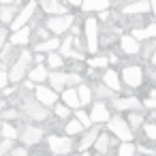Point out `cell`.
Masks as SVG:
<instances>
[{
	"instance_id": "cell-1",
	"label": "cell",
	"mask_w": 156,
	"mask_h": 156,
	"mask_svg": "<svg viewBox=\"0 0 156 156\" xmlns=\"http://www.w3.org/2000/svg\"><path fill=\"white\" fill-rule=\"evenodd\" d=\"M30 64H32V54H30V51H22V54H20V58L11 64L9 79H11L13 83L22 81V79H24V75L32 71V69H30Z\"/></svg>"
},
{
	"instance_id": "cell-2",
	"label": "cell",
	"mask_w": 156,
	"mask_h": 156,
	"mask_svg": "<svg viewBox=\"0 0 156 156\" xmlns=\"http://www.w3.org/2000/svg\"><path fill=\"white\" fill-rule=\"evenodd\" d=\"M109 130H111L115 137H120L122 143H133V130H130L128 122L122 120L120 115H115V118L109 120Z\"/></svg>"
},
{
	"instance_id": "cell-3",
	"label": "cell",
	"mask_w": 156,
	"mask_h": 156,
	"mask_svg": "<svg viewBox=\"0 0 156 156\" xmlns=\"http://www.w3.org/2000/svg\"><path fill=\"white\" fill-rule=\"evenodd\" d=\"M83 30H86L88 51H90V54H96V51H98V22H96L94 17H88L86 24H83Z\"/></svg>"
},
{
	"instance_id": "cell-4",
	"label": "cell",
	"mask_w": 156,
	"mask_h": 156,
	"mask_svg": "<svg viewBox=\"0 0 156 156\" xmlns=\"http://www.w3.org/2000/svg\"><path fill=\"white\" fill-rule=\"evenodd\" d=\"M24 113H26L30 120H47L49 109H47L45 105H41L37 98H26V101H24Z\"/></svg>"
},
{
	"instance_id": "cell-5",
	"label": "cell",
	"mask_w": 156,
	"mask_h": 156,
	"mask_svg": "<svg viewBox=\"0 0 156 156\" xmlns=\"http://www.w3.org/2000/svg\"><path fill=\"white\" fill-rule=\"evenodd\" d=\"M47 143H49V150H51V154H54V156L71 154V152H73V141H71V137L49 135V137H47Z\"/></svg>"
},
{
	"instance_id": "cell-6",
	"label": "cell",
	"mask_w": 156,
	"mask_h": 156,
	"mask_svg": "<svg viewBox=\"0 0 156 156\" xmlns=\"http://www.w3.org/2000/svg\"><path fill=\"white\" fill-rule=\"evenodd\" d=\"M73 26V15H62V17H49L47 20V30L54 34H64Z\"/></svg>"
},
{
	"instance_id": "cell-7",
	"label": "cell",
	"mask_w": 156,
	"mask_h": 156,
	"mask_svg": "<svg viewBox=\"0 0 156 156\" xmlns=\"http://www.w3.org/2000/svg\"><path fill=\"white\" fill-rule=\"evenodd\" d=\"M122 79H124V83L128 88H139L141 81H143V71L139 66H135V64H128L122 71Z\"/></svg>"
},
{
	"instance_id": "cell-8",
	"label": "cell",
	"mask_w": 156,
	"mask_h": 156,
	"mask_svg": "<svg viewBox=\"0 0 156 156\" xmlns=\"http://www.w3.org/2000/svg\"><path fill=\"white\" fill-rule=\"evenodd\" d=\"M34 96H37V101H39L41 105H45V107H56V105H58V92H54V90L47 88V86H37V88H34Z\"/></svg>"
},
{
	"instance_id": "cell-9",
	"label": "cell",
	"mask_w": 156,
	"mask_h": 156,
	"mask_svg": "<svg viewBox=\"0 0 156 156\" xmlns=\"http://www.w3.org/2000/svg\"><path fill=\"white\" fill-rule=\"evenodd\" d=\"M34 9H37V5H34V2H28V5H24V9L20 11V15H17V17H15V22L11 24V30H13V32H17V30L26 28L28 20L34 15Z\"/></svg>"
},
{
	"instance_id": "cell-10",
	"label": "cell",
	"mask_w": 156,
	"mask_h": 156,
	"mask_svg": "<svg viewBox=\"0 0 156 156\" xmlns=\"http://www.w3.org/2000/svg\"><path fill=\"white\" fill-rule=\"evenodd\" d=\"M20 9H24V7H20V2L0 5V22H2V24H13V22H15V17L20 15V13H17Z\"/></svg>"
},
{
	"instance_id": "cell-11",
	"label": "cell",
	"mask_w": 156,
	"mask_h": 156,
	"mask_svg": "<svg viewBox=\"0 0 156 156\" xmlns=\"http://www.w3.org/2000/svg\"><path fill=\"white\" fill-rule=\"evenodd\" d=\"M113 107L118 111H130V113H135L137 109L143 107V103L139 98H135V96H126V98H115L113 101Z\"/></svg>"
},
{
	"instance_id": "cell-12",
	"label": "cell",
	"mask_w": 156,
	"mask_h": 156,
	"mask_svg": "<svg viewBox=\"0 0 156 156\" xmlns=\"http://www.w3.org/2000/svg\"><path fill=\"white\" fill-rule=\"evenodd\" d=\"M41 9H43L49 17H62V15H69L66 5H60V2H56V0H45V2H41Z\"/></svg>"
},
{
	"instance_id": "cell-13",
	"label": "cell",
	"mask_w": 156,
	"mask_h": 156,
	"mask_svg": "<svg viewBox=\"0 0 156 156\" xmlns=\"http://www.w3.org/2000/svg\"><path fill=\"white\" fill-rule=\"evenodd\" d=\"M26 145H37V143H41V139H43V130L41 128H37V126H26L24 130H22V137H20Z\"/></svg>"
},
{
	"instance_id": "cell-14",
	"label": "cell",
	"mask_w": 156,
	"mask_h": 156,
	"mask_svg": "<svg viewBox=\"0 0 156 156\" xmlns=\"http://www.w3.org/2000/svg\"><path fill=\"white\" fill-rule=\"evenodd\" d=\"M90 118H92V124H101V122H107V124H109V120H111L109 109H107V105H105V103H94Z\"/></svg>"
},
{
	"instance_id": "cell-15",
	"label": "cell",
	"mask_w": 156,
	"mask_h": 156,
	"mask_svg": "<svg viewBox=\"0 0 156 156\" xmlns=\"http://www.w3.org/2000/svg\"><path fill=\"white\" fill-rule=\"evenodd\" d=\"M66 75L69 73H62V71H51L49 73V86H51L54 92H60V90L64 92V88L69 86L66 83Z\"/></svg>"
},
{
	"instance_id": "cell-16",
	"label": "cell",
	"mask_w": 156,
	"mask_h": 156,
	"mask_svg": "<svg viewBox=\"0 0 156 156\" xmlns=\"http://www.w3.org/2000/svg\"><path fill=\"white\" fill-rule=\"evenodd\" d=\"M120 45H122V51H124V54H128V56H135V54H139V51H141L139 41H135V39H133V34H124V37L120 39Z\"/></svg>"
},
{
	"instance_id": "cell-17",
	"label": "cell",
	"mask_w": 156,
	"mask_h": 156,
	"mask_svg": "<svg viewBox=\"0 0 156 156\" xmlns=\"http://www.w3.org/2000/svg\"><path fill=\"white\" fill-rule=\"evenodd\" d=\"M62 101H64V105L69 107V109H79L81 107V101H79V94H77V90H73V88H69V90H64L62 92Z\"/></svg>"
},
{
	"instance_id": "cell-18",
	"label": "cell",
	"mask_w": 156,
	"mask_h": 156,
	"mask_svg": "<svg viewBox=\"0 0 156 156\" xmlns=\"http://www.w3.org/2000/svg\"><path fill=\"white\" fill-rule=\"evenodd\" d=\"M101 137V130H98V126H92L86 135H83V139H81V143H79V150L81 152H86L90 145H96V139Z\"/></svg>"
},
{
	"instance_id": "cell-19",
	"label": "cell",
	"mask_w": 156,
	"mask_h": 156,
	"mask_svg": "<svg viewBox=\"0 0 156 156\" xmlns=\"http://www.w3.org/2000/svg\"><path fill=\"white\" fill-rule=\"evenodd\" d=\"M28 77H30V81H34V83H43V81L49 79V71H47V66L37 64V66H32V71L28 73Z\"/></svg>"
},
{
	"instance_id": "cell-20",
	"label": "cell",
	"mask_w": 156,
	"mask_h": 156,
	"mask_svg": "<svg viewBox=\"0 0 156 156\" xmlns=\"http://www.w3.org/2000/svg\"><path fill=\"white\" fill-rule=\"evenodd\" d=\"M109 7H111L109 0H90V2H83V5H81V11H86V13H90V11L103 13V11H107Z\"/></svg>"
},
{
	"instance_id": "cell-21",
	"label": "cell",
	"mask_w": 156,
	"mask_h": 156,
	"mask_svg": "<svg viewBox=\"0 0 156 156\" xmlns=\"http://www.w3.org/2000/svg\"><path fill=\"white\" fill-rule=\"evenodd\" d=\"M103 83L109 88V90H113V92H118L122 86H120V77H118V73L113 71V69H107L105 71V75H103Z\"/></svg>"
},
{
	"instance_id": "cell-22",
	"label": "cell",
	"mask_w": 156,
	"mask_h": 156,
	"mask_svg": "<svg viewBox=\"0 0 156 156\" xmlns=\"http://www.w3.org/2000/svg\"><path fill=\"white\" fill-rule=\"evenodd\" d=\"M152 9V2H133V5H126L124 7V13L126 15H141V13H147Z\"/></svg>"
},
{
	"instance_id": "cell-23",
	"label": "cell",
	"mask_w": 156,
	"mask_h": 156,
	"mask_svg": "<svg viewBox=\"0 0 156 156\" xmlns=\"http://www.w3.org/2000/svg\"><path fill=\"white\" fill-rule=\"evenodd\" d=\"M154 37H156V24H150L147 28H135L133 30L135 41H145V39H154Z\"/></svg>"
},
{
	"instance_id": "cell-24",
	"label": "cell",
	"mask_w": 156,
	"mask_h": 156,
	"mask_svg": "<svg viewBox=\"0 0 156 156\" xmlns=\"http://www.w3.org/2000/svg\"><path fill=\"white\" fill-rule=\"evenodd\" d=\"M30 28L26 26V28H22V30H17V32H13L11 34V45H26L28 41H30Z\"/></svg>"
},
{
	"instance_id": "cell-25",
	"label": "cell",
	"mask_w": 156,
	"mask_h": 156,
	"mask_svg": "<svg viewBox=\"0 0 156 156\" xmlns=\"http://www.w3.org/2000/svg\"><path fill=\"white\" fill-rule=\"evenodd\" d=\"M60 45H62V41H58V39H49V41L39 43L34 49H37V51H45V54H54V51H60Z\"/></svg>"
},
{
	"instance_id": "cell-26",
	"label": "cell",
	"mask_w": 156,
	"mask_h": 156,
	"mask_svg": "<svg viewBox=\"0 0 156 156\" xmlns=\"http://www.w3.org/2000/svg\"><path fill=\"white\" fill-rule=\"evenodd\" d=\"M111 143H113V139H111L107 133H101V137L96 139V145H94V147H96V152H98V154H105V156H107V154H109Z\"/></svg>"
},
{
	"instance_id": "cell-27",
	"label": "cell",
	"mask_w": 156,
	"mask_h": 156,
	"mask_svg": "<svg viewBox=\"0 0 156 156\" xmlns=\"http://www.w3.org/2000/svg\"><path fill=\"white\" fill-rule=\"evenodd\" d=\"M47 66L49 69H62L64 66V60H62V56L58 54V51H54V54H47Z\"/></svg>"
},
{
	"instance_id": "cell-28",
	"label": "cell",
	"mask_w": 156,
	"mask_h": 156,
	"mask_svg": "<svg viewBox=\"0 0 156 156\" xmlns=\"http://www.w3.org/2000/svg\"><path fill=\"white\" fill-rule=\"evenodd\" d=\"M0 135H2L5 139H9V141H13V139H17V128H15L13 124L5 122V124H2V130H0Z\"/></svg>"
},
{
	"instance_id": "cell-29",
	"label": "cell",
	"mask_w": 156,
	"mask_h": 156,
	"mask_svg": "<svg viewBox=\"0 0 156 156\" xmlns=\"http://www.w3.org/2000/svg\"><path fill=\"white\" fill-rule=\"evenodd\" d=\"M73 39H75V37H73V34H69V37L62 41V45H60V51H58L60 56H66V58H71V56H73V49H71V45H73Z\"/></svg>"
},
{
	"instance_id": "cell-30",
	"label": "cell",
	"mask_w": 156,
	"mask_h": 156,
	"mask_svg": "<svg viewBox=\"0 0 156 156\" xmlns=\"http://www.w3.org/2000/svg\"><path fill=\"white\" fill-rule=\"evenodd\" d=\"M77 94H79V101H81V105H88V103L92 101V90H90L86 83H81V86L77 88Z\"/></svg>"
},
{
	"instance_id": "cell-31",
	"label": "cell",
	"mask_w": 156,
	"mask_h": 156,
	"mask_svg": "<svg viewBox=\"0 0 156 156\" xmlns=\"http://www.w3.org/2000/svg\"><path fill=\"white\" fill-rule=\"evenodd\" d=\"M64 130H66V135H79L83 130V126H81L79 120H69L66 126H64Z\"/></svg>"
},
{
	"instance_id": "cell-32",
	"label": "cell",
	"mask_w": 156,
	"mask_h": 156,
	"mask_svg": "<svg viewBox=\"0 0 156 156\" xmlns=\"http://www.w3.org/2000/svg\"><path fill=\"white\" fill-rule=\"evenodd\" d=\"M75 120H79L83 128H92V118H90V115H88L86 111L77 109V111H75Z\"/></svg>"
},
{
	"instance_id": "cell-33",
	"label": "cell",
	"mask_w": 156,
	"mask_h": 156,
	"mask_svg": "<svg viewBox=\"0 0 156 156\" xmlns=\"http://www.w3.org/2000/svg\"><path fill=\"white\" fill-rule=\"evenodd\" d=\"M137 154V147L133 143H122L118 147V156H135Z\"/></svg>"
},
{
	"instance_id": "cell-34",
	"label": "cell",
	"mask_w": 156,
	"mask_h": 156,
	"mask_svg": "<svg viewBox=\"0 0 156 156\" xmlns=\"http://www.w3.org/2000/svg\"><path fill=\"white\" fill-rule=\"evenodd\" d=\"M54 113H56L58 118H62V120H69V115H71V109H69L64 103H58V105L54 107Z\"/></svg>"
},
{
	"instance_id": "cell-35",
	"label": "cell",
	"mask_w": 156,
	"mask_h": 156,
	"mask_svg": "<svg viewBox=\"0 0 156 156\" xmlns=\"http://www.w3.org/2000/svg\"><path fill=\"white\" fill-rule=\"evenodd\" d=\"M126 122H128L130 128H139V126L143 124V115H141V113H128Z\"/></svg>"
},
{
	"instance_id": "cell-36",
	"label": "cell",
	"mask_w": 156,
	"mask_h": 156,
	"mask_svg": "<svg viewBox=\"0 0 156 156\" xmlns=\"http://www.w3.org/2000/svg\"><path fill=\"white\" fill-rule=\"evenodd\" d=\"M96 96H98V98H111V96H113V90H109L105 83H103V86L98 83V86H96Z\"/></svg>"
},
{
	"instance_id": "cell-37",
	"label": "cell",
	"mask_w": 156,
	"mask_h": 156,
	"mask_svg": "<svg viewBox=\"0 0 156 156\" xmlns=\"http://www.w3.org/2000/svg\"><path fill=\"white\" fill-rule=\"evenodd\" d=\"M66 83H69V86H77V88H79L83 81H81V75L73 71V73H69V75H66Z\"/></svg>"
},
{
	"instance_id": "cell-38",
	"label": "cell",
	"mask_w": 156,
	"mask_h": 156,
	"mask_svg": "<svg viewBox=\"0 0 156 156\" xmlns=\"http://www.w3.org/2000/svg\"><path fill=\"white\" fill-rule=\"evenodd\" d=\"M15 147H13V141H9V139H5L2 143H0V156H7V154H11Z\"/></svg>"
},
{
	"instance_id": "cell-39",
	"label": "cell",
	"mask_w": 156,
	"mask_h": 156,
	"mask_svg": "<svg viewBox=\"0 0 156 156\" xmlns=\"http://www.w3.org/2000/svg\"><path fill=\"white\" fill-rule=\"evenodd\" d=\"M143 130H145V137H147V139L156 141V124H145Z\"/></svg>"
},
{
	"instance_id": "cell-40",
	"label": "cell",
	"mask_w": 156,
	"mask_h": 156,
	"mask_svg": "<svg viewBox=\"0 0 156 156\" xmlns=\"http://www.w3.org/2000/svg\"><path fill=\"white\" fill-rule=\"evenodd\" d=\"M13 47H15V45H11V43H7V45L2 47V51H0V54H2V62L11 60V51H13Z\"/></svg>"
},
{
	"instance_id": "cell-41",
	"label": "cell",
	"mask_w": 156,
	"mask_h": 156,
	"mask_svg": "<svg viewBox=\"0 0 156 156\" xmlns=\"http://www.w3.org/2000/svg\"><path fill=\"white\" fill-rule=\"evenodd\" d=\"M143 107L150 109V111H156V98H154V96H147V98L143 101Z\"/></svg>"
},
{
	"instance_id": "cell-42",
	"label": "cell",
	"mask_w": 156,
	"mask_h": 156,
	"mask_svg": "<svg viewBox=\"0 0 156 156\" xmlns=\"http://www.w3.org/2000/svg\"><path fill=\"white\" fill-rule=\"evenodd\" d=\"M7 83H9V73L0 71V90H7Z\"/></svg>"
},
{
	"instance_id": "cell-43",
	"label": "cell",
	"mask_w": 156,
	"mask_h": 156,
	"mask_svg": "<svg viewBox=\"0 0 156 156\" xmlns=\"http://www.w3.org/2000/svg\"><path fill=\"white\" fill-rule=\"evenodd\" d=\"M90 64H92L94 69H98V66H107V58H103V56H101V58H94Z\"/></svg>"
},
{
	"instance_id": "cell-44",
	"label": "cell",
	"mask_w": 156,
	"mask_h": 156,
	"mask_svg": "<svg viewBox=\"0 0 156 156\" xmlns=\"http://www.w3.org/2000/svg\"><path fill=\"white\" fill-rule=\"evenodd\" d=\"M13 156H28V152H26V147H15L13 152H11Z\"/></svg>"
},
{
	"instance_id": "cell-45",
	"label": "cell",
	"mask_w": 156,
	"mask_h": 156,
	"mask_svg": "<svg viewBox=\"0 0 156 156\" xmlns=\"http://www.w3.org/2000/svg\"><path fill=\"white\" fill-rule=\"evenodd\" d=\"M5 41H7V30L0 28V47H5Z\"/></svg>"
},
{
	"instance_id": "cell-46",
	"label": "cell",
	"mask_w": 156,
	"mask_h": 156,
	"mask_svg": "<svg viewBox=\"0 0 156 156\" xmlns=\"http://www.w3.org/2000/svg\"><path fill=\"white\" fill-rule=\"evenodd\" d=\"M15 115H17V111H15V109H9V111H5V113H2V118H5V120H9V118H15Z\"/></svg>"
},
{
	"instance_id": "cell-47",
	"label": "cell",
	"mask_w": 156,
	"mask_h": 156,
	"mask_svg": "<svg viewBox=\"0 0 156 156\" xmlns=\"http://www.w3.org/2000/svg\"><path fill=\"white\" fill-rule=\"evenodd\" d=\"M37 34H39L41 39H45V41H49V32H47V30H43V28H41V30H39Z\"/></svg>"
},
{
	"instance_id": "cell-48",
	"label": "cell",
	"mask_w": 156,
	"mask_h": 156,
	"mask_svg": "<svg viewBox=\"0 0 156 156\" xmlns=\"http://www.w3.org/2000/svg\"><path fill=\"white\" fill-rule=\"evenodd\" d=\"M98 17L105 22V20H109V11H103V13H98Z\"/></svg>"
},
{
	"instance_id": "cell-49",
	"label": "cell",
	"mask_w": 156,
	"mask_h": 156,
	"mask_svg": "<svg viewBox=\"0 0 156 156\" xmlns=\"http://www.w3.org/2000/svg\"><path fill=\"white\" fill-rule=\"evenodd\" d=\"M152 13L156 15V0H152Z\"/></svg>"
},
{
	"instance_id": "cell-50",
	"label": "cell",
	"mask_w": 156,
	"mask_h": 156,
	"mask_svg": "<svg viewBox=\"0 0 156 156\" xmlns=\"http://www.w3.org/2000/svg\"><path fill=\"white\" fill-rule=\"evenodd\" d=\"M152 64H154V66H156V51H154V54H152Z\"/></svg>"
},
{
	"instance_id": "cell-51",
	"label": "cell",
	"mask_w": 156,
	"mask_h": 156,
	"mask_svg": "<svg viewBox=\"0 0 156 156\" xmlns=\"http://www.w3.org/2000/svg\"><path fill=\"white\" fill-rule=\"evenodd\" d=\"M5 107V98H0V109H2Z\"/></svg>"
},
{
	"instance_id": "cell-52",
	"label": "cell",
	"mask_w": 156,
	"mask_h": 156,
	"mask_svg": "<svg viewBox=\"0 0 156 156\" xmlns=\"http://www.w3.org/2000/svg\"><path fill=\"white\" fill-rule=\"evenodd\" d=\"M150 96H154V98H156V90H152V94H150Z\"/></svg>"
},
{
	"instance_id": "cell-53",
	"label": "cell",
	"mask_w": 156,
	"mask_h": 156,
	"mask_svg": "<svg viewBox=\"0 0 156 156\" xmlns=\"http://www.w3.org/2000/svg\"><path fill=\"white\" fill-rule=\"evenodd\" d=\"M152 120H156V111H152Z\"/></svg>"
},
{
	"instance_id": "cell-54",
	"label": "cell",
	"mask_w": 156,
	"mask_h": 156,
	"mask_svg": "<svg viewBox=\"0 0 156 156\" xmlns=\"http://www.w3.org/2000/svg\"><path fill=\"white\" fill-rule=\"evenodd\" d=\"M81 156H90V154H86V152H81Z\"/></svg>"
},
{
	"instance_id": "cell-55",
	"label": "cell",
	"mask_w": 156,
	"mask_h": 156,
	"mask_svg": "<svg viewBox=\"0 0 156 156\" xmlns=\"http://www.w3.org/2000/svg\"><path fill=\"white\" fill-rule=\"evenodd\" d=\"M96 156H105V154H96Z\"/></svg>"
},
{
	"instance_id": "cell-56",
	"label": "cell",
	"mask_w": 156,
	"mask_h": 156,
	"mask_svg": "<svg viewBox=\"0 0 156 156\" xmlns=\"http://www.w3.org/2000/svg\"><path fill=\"white\" fill-rule=\"evenodd\" d=\"M0 130H2V126H0Z\"/></svg>"
},
{
	"instance_id": "cell-57",
	"label": "cell",
	"mask_w": 156,
	"mask_h": 156,
	"mask_svg": "<svg viewBox=\"0 0 156 156\" xmlns=\"http://www.w3.org/2000/svg\"><path fill=\"white\" fill-rule=\"evenodd\" d=\"M51 156H54V154H51Z\"/></svg>"
}]
</instances>
